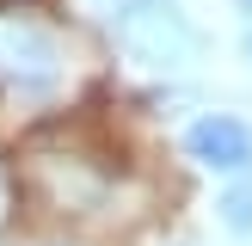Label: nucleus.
<instances>
[{
    "label": "nucleus",
    "mask_w": 252,
    "mask_h": 246,
    "mask_svg": "<svg viewBox=\"0 0 252 246\" xmlns=\"http://www.w3.org/2000/svg\"><path fill=\"white\" fill-rule=\"evenodd\" d=\"M221 221H228L234 234H252V184H240V191L221 197Z\"/></svg>",
    "instance_id": "20e7f679"
},
{
    "label": "nucleus",
    "mask_w": 252,
    "mask_h": 246,
    "mask_svg": "<svg viewBox=\"0 0 252 246\" xmlns=\"http://www.w3.org/2000/svg\"><path fill=\"white\" fill-rule=\"evenodd\" d=\"M246 62H252V31H246Z\"/></svg>",
    "instance_id": "423d86ee"
},
{
    "label": "nucleus",
    "mask_w": 252,
    "mask_h": 246,
    "mask_svg": "<svg viewBox=\"0 0 252 246\" xmlns=\"http://www.w3.org/2000/svg\"><path fill=\"white\" fill-rule=\"evenodd\" d=\"M111 31H117V49L135 68H154V74L191 68L197 49H203L197 25L185 19L172 0H123V6L111 12Z\"/></svg>",
    "instance_id": "f03ea898"
},
{
    "label": "nucleus",
    "mask_w": 252,
    "mask_h": 246,
    "mask_svg": "<svg viewBox=\"0 0 252 246\" xmlns=\"http://www.w3.org/2000/svg\"><path fill=\"white\" fill-rule=\"evenodd\" d=\"M240 12H246V19H252V0H240Z\"/></svg>",
    "instance_id": "39448f33"
},
{
    "label": "nucleus",
    "mask_w": 252,
    "mask_h": 246,
    "mask_svg": "<svg viewBox=\"0 0 252 246\" xmlns=\"http://www.w3.org/2000/svg\"><path fill=\"white\" fill-rule=\"evenodd\" d=\"M68 43L49 25L0 12V105H49L68 86Z\"/></svg>",
    "instance_id": "f257e3e1"
},
{
    "label": "nucleus",
    "mask_w": 252,
    "mask_h": 246,
    "mask_svg": "<svg viewBox=\"0 0 252 246\" xmlns=\"http://www.w3.org/2000/svg\"><path fill=\"white\" fill-rule=\"evenodd\" d=\"M185 154L209 172H246L252 166V129L240 117H228V111H209V117H197L185 129Z\"/></svg>",
    "instance_id": "7ed1b4c3"
}]
</instances>
